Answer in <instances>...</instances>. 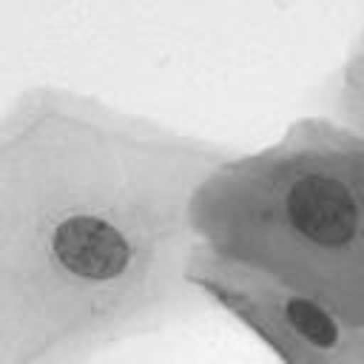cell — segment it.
<instances>
[{
	"instance_id": "1",
	"label": "cell",
	"mask_w": 364,
	"mask_h": 364,
	"mask_svg": "<svg viewBox=\"0 0 364 364\" xmlns=\"http://www.w3.org/2000/svg\"><path fill=\"white\" fill-rule=\"evenodd\" d=\"M293 228L316 245L341 247L353 239L358 210L350 191L330 176H304L287 193Z\"/></svg>"
},
{
	"instance_id": "2",
	"label": "cell",
	"mask_w": 364,
	"mask_h": 364,
	"mask_svg": "<svg viewBox=\"0 0 364 364\" xmlns=\"http://www.w3.org/2000/svg\"><path fill=\"white\" fill-rule=\"evenodd\" d=\"M57 262L80 279H114L128 264V242L117 228L97 216H71L54 230Z\"/></svg>"
},
{
	"instance_id": "3",
	"label": "cell",
	"mask_w": 364,
	"mask_h": 364,
	"mask_svg": "<svg viewBox=\"0 0 364 364\" xmlns=\"http://www.w3.org/2000/svg\"><path fill=\"white\" fill-rule=\"evenodd\" d=\"M290 324L307 338L313 341L316 347H333L338 341V330H336V321L313 301L307 299H290L287 307H284Z\"/></svg>"
}]
</instances>
